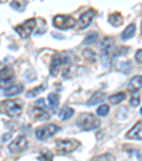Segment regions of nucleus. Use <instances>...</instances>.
Returning a JSON list of instances; mask_svg holds the SVG:
<instances>
[{
	"label": "nucleus",
	"mask_w": 142,
	"mask_h": 161,
	"mask_svg": "<svg viewBox=\"0 0 142 161\" xmlns=\"http://www.w3.org/2000/svg\"><path fill=\"white\" fill-rule=\"evenodd\" d=\"M21 110H23V104L20 100H13V98H7L0 103V113L7 117H17L20 116Z\"/></svg>",
	"instance_id": "f257e3e1"
},
{
	"label": "nucleus",
	"mask_w": 142,
	"mask_h": 161,
	"mask_svg": "<svg viewBox=\"0 0 142 161\" xmlns=\"http://www.w3.org/2000/svg\"><path fill=\"white\" fill-rule=\"evenodd\" d=\"M77 125L84 131L95 130L100 127V119H97L94 114H90V113H82L77 120Z\"/></svg>",
	"instance_id": "f03ea898"
},
{
	"label": "nucleus",
	"mask_w": 142,
	"mask_h": 161,
	"mask_svg": "<svg viewBox=\"0 0 142 161\" xmlns=\"http://www.w3.org/2000/svg\"><path fill=\"white\" fill-rule=\"evenodd\" d=\"M80 141L76 140V138H61L55 143V147H57V151L61 153V154H68V153H73L76 150L80 148Z\"/></svg>",
	"instance_id": "7ed1b4c3"
},
{
	"label": "nucleus",
	"mask_w": 142,
	"mask_h": 161,
	"mask_svg": "<svg viewBox=\"0 0 142 161\" xmlns=\"http://www.w3.org/2000/svg\"><path fill=\"white\" fill-rule=\"evenodd\" d=\"M114 44H115V40L112 37H104L103 39L101 53H103V61L105 67L109 66V60H111V56L114 53Z\"/></svg>",
	"instance_id": "20e7f679"
},
{
	"label": "nucleus",
	"mask_w": 142,
	"mask_h": 161,
	"mask_svg": "<svg viewBox=\"0 0 142 161\" xmlns=\"http://www.w3.org/2000/svg\"><path fill=\"white\" fill-rule=\"evenodd\" d=\"M53 23L57 29L60 30H68V29H73L77 25V20L73 16H67V14H58L54 16L53 19Z\"/></svg>",
	"instance_id": "39448f33"
},
{
	"label": "nucleus",
	"mask_w": 142,
	"mask_h": 161,
	"mask_svg": "<svg viewBox=\"0 0 142 161\" xmlns=\"http://www.w3.org/2000/svg\"><path fill=\"white\" fill-rule=\"evenodd\" d=\"M60 131V127L55 124H47V125H43V127H39L36 130V137L39 140L44 141V140H49L50 137H53L54 134H57Z\"/></svg>",
	"instance_id": "423d86ee"
},
{
	"label": "nucleus",
	"mask_w": 142,
	"mask_h": 161,
	"mask_svg": "<svg viewBox=\"0 0 142 161\" xmlns=\"http://www.w3.org/2000/svg\"><path fill=\"white\" fill-rule=\"evenodd\" d=\"M13 79H14V71L10 67H4L0 70V88L2 90H7V88L13 87Z\"/></svg>",
	"instance_id": "0eeeda50"
},
{
	"label": "nucleus",
	"mask_w": 142,
	"mask_h": 161,
	"mask_svg": "<svg viewBox=\"0 0 142 161\" xmlns=\"http://www.w3.org/2000/svg\"><path fill=\"white\" fill-rule=\"evenodd\" d=\"M36 23H37L36 19H29V20H26L23 25L16 26L14 30L17 31L21 37H24V39H26V37L31 36V33L34 31V29H36V26H37Z\"/></svg>",
	"instance_id": "6e6552de"
},
{
	"label": "nucleus",
	"mask_w": 142,
	"mask_h": 161,
	"mask_svg": "<svg viewBox=\"0 0 142 161\" xmlns=\"http://www.w3.org/2000/svg\"><path fill=\"white\" fill-rule=\"evenodd\" d=\"M26 147H27V138L24 136H18L9 144V151L12 154H16V153L23 151Z\"/></svg>",
	"instance_id": "1a4fd4ad"
},
{
	"label": "nucleus",
	"mask_w": 142,
	"mask_h": 161,
	"mask_svg": "<svg viewBox=\"0 0 142 161\" xmlns=\"http://www.w3.org/2000/svg\"><path fill=\"white\" fill-rule=\"evenodd\" d=\"M95 10L94 9H88L87 12H84L81 16H80V20H78V27L80 30H84V29H87L88 26L91 25V21L94 20V17H95Z\"/></svg>",
	"instance_id": "9d476101"
},
{
	"label": "nucleus",
	"mask_w": 142,
	"mask_h": 161,
	"mask_svg": "<svg viewBox=\"0 0 142 161\" xmlns=\"http://www.w3.org/2000/svg\"><path fill=\"white\" fill-rule=\"evenodd\" d=\"M30 116L33 117L34 120H37V121H43V120L50 119V114L45 111L44 107H37V106L30 110Z\"/></svg>",
	"instance_id": "9b49d317"
},
{
	"label": "nucleus",
	"mask_w": 142,
	"mask_h": 161,
	"mask_svg": "<svg viewBox=\"0 0 142 161\" xmlns=\"http://www.w3.org/2000/svg\"><path fill=\"white\" fill-rule=\"evenodd\" d=\"M61 64H64L61 54H54L53 56L51 63H50V74H51V76H57V73L60 71Z\"/></svg>",
	"instance_id": "f8f14e48"
},
{
	"label": "nucleus",
	"mask_w": 142,
	"mask_h": 161,
	"mask_svg": "<svg viewBox=\"0 0 142 161\" xmlns=\"http://www.w3.org/2000/svg\"><path fill=\"white\" fill-rule=\"evenodd\" d=\"M127 138H131V140H142V121L136 123V124L128 131Z\"/></svg>",
	"instance_id": "ddd939ff"
},
{
	"label": "nucleus",
	"mask_w": 142,
	"mask_h": 161,
	"mask_svg": "<svg viewBox=\"0 0 142 161\" xmlns=\"http://www.w3.org/2000/svg\"><path fill=\"white\" fill-rule=\"evenodd\" d=\"M58 101H60V98H58V96L55 94V93H50L49 97H47V103H49V107L51 111H57V107H58Z\"/></svg>",
	"instance_id": "4468645a"
},
{
	"label": "nucleus",
	"mask_w": 142,
	"mask_h": 161,
	"mask_svg": "<svg viewBox=\"0 0 142 161\" xmlns=\"http://www.w3.org/2000/svg\"><path fill=\"white\" fill-rule=\"evenodd\" d=\"M104 98H105V94H104V93H101V91H97V93H94L92 97L88 100L87 106H95V104H101L104 101Z\"/></svg>",
	"instance_id": "2eb2a0df"
},
{
	"label": "nucleus",
	"mask_w": 142,
	"mask_h": 161,
	"mask_svg": "<svg viewBox=\"0 0 142 161\" xmlns=\"http://www.w3.org/2000/svg\"><path fill=\"white\" fill-rule=\"evenodd\" d=\"M23 91V86L21 84H17V86H13V87L7 88V90H4L3 94L6 96V97H13V96H17L18 93H21Z\"/></svg>",
	"instance_id": "dca6fc26"
},
{
	"label": "nucleus",
	"mask_w": 142,
	"mask_h": 161,
	"mask_svg": "<svg viewBox=\"0 0 142 161\" xmlns=\"http://www.w3.org/2000/svg\"><path fill=\"white\" fill-rule=\"evenodd\" d=\"M134 34H135V25H128L127 27H125V30L122 31L121 39L122 40H129V39L134 37Z\"/></svg>",
	"instance_id": "f3484780"
},
{
	"label": "nucleus",
	"mask_w": 142,
	"mask_h": 161,
	"mask_svg": "<svg viewBox=\"0 0 142 161\" xmlns=\"http://www.w3.org/2000/svg\"><path fill=\"white\" fill-rule=\"evenodd\" d=\"M60 119L61 120H68V119H71V117L74 116V110L71 108V107H68V106H66V107H63L61 108V111H60Z\"/></svg>",
	"instance_id": "a211bd4d"
},
{
	"label": "nucleus",
	"mask_w": 142,
	"mask_h": 161,
	"mask_svg": "<svg viewBox=\"0 0 142 161\" xmlns=\"http://www.w3.org/2000/svg\"><path fill=\"white\" fill-rule=\"evenodd\" d=\"M10 6L14 10H17V12H23L26 9V6H27V2L26 0H12Z\"/></svg>",
	"instance_id": "6ab92c4d"
},
{
	"label": "nucleus",
	"mask_w": 142,
	"mask_h": 161,
	"mask_svg": "<svg viewBox=\"0 0 142 161\" xmlns=\"http://www.w3.org/2000/svg\"><path fill=\"white\" fill-rule=\"evenodd\" d=\"M142 87V76H135L131 79L129 81V88H132V90H139V88Z\"/></svg>",
	"instance_id": "aec40b11"
},
{
	"label": "nucleus",
	"mask_w": 142,
	"mask_h": 161,
	"mask_svg": "<svg viewBox=\"0 0 142 161\" xmlns=\"http://www.w3.org/2000/svg\"><path fill=\"white\" fill-rule=\"evenodd\" d=\"M108 21L112 26H119V25H122V16L118 12H115L108 17Z\"/></svg>",
	"instance_id": "412c9836"
},
{
	"label": "nucleus",
	"mask_w": 142,
	"mask_h": 161,
	"mask_svg": "<svg viewBox=\"0 0 142 161\" xmlns=\"http://www.w3.org/2000/svg\"><path fill=\"white\" fill-rule=\"evenodd\" d=\"M125 98H127V93H117V94H112L111 97H109V101H111L112 104H119V103H122Z\"/></svg>",
	"instance_id": "4be33fe9"
},
{
	"label": "nucleus",
	"mask_w": 142,
	"mask_h": 161,
	"mask_svg": "<svg viewBox=\"0 0 142 161\" xmlns=\"http://www.w3.org/2000/svg\"><path fill=\"white\" fill-rule=\"evenodd\" d=\"M91 161H115L114 155L109 154V153H105V154H101V155H95Z\"/></svg>",
	"instance_id": "5701e85b"
},
{
	"label": "nucleus",
	"mask_w": 142,
	"mask_h": 161,
	"mask_svg": "<svg viewBox=\"0 0 142 161\" xmlns=\"http://www.w3.org/2000/svg\"><path fill=\"white\" fill-rule=\"evenodd\" d=\"M39 160L40 161H53V154L49 150H43L39 154Z\"/></svg>",
	"instance_id": "b1692460"
},
{
	"label": "nucleus",
	"mask_w": 142,
	"mask_h": 161,
	"mask_svg": "<svg viewBox=\"0 0 142 161\" xmlns=\"http://www.w3.org/2000/svg\"><path fill=\"white\" fill-rule=\"evenodd\" d=\"M82 56H84V57L87 58L88 61H91V63H94V61H95V58H97L95 53H94L91 49H84V52H82Z\"/></svg>",
	"instance_id": "393cba45"
},
{
	"label": "nucleus",
	"mask_w": 142,
	"mask_h": 161,
	"mask_svg": "<svg viewBox=\"0 0 142 161\" xmlns=\"http://www.w3.org/2000/svg\"><path fill=\"white\" fill-rule=\"evenodd\" d=\"M97 39H98V34L95 33V31H92V33H90V34H88V36L84 39V44H85V46L92 44V43L97 42Z\"/></svg>",
	"instance_id": "a878e982"
},
{
	"label": "nucleus",
	"mask_w": 142,
	"mask_h": 161,
	"mask_svg": "<svg viewBox=\"0 0 142 161\" xmlns=\"http://www.w3.org/2000/svg\"><path fill=\"white\" fill-rule=\"evenodd\" d=\"M108 113H109V106H108V104H101V106L97 108V114H98L100 117L107 116Z\"/></svg>",
	"instance_id": "bb28decb"
},
{
	"label": "nucleus",
	"mask_w": 142,
	"mask_h": 161,
	"mask_svg": "<svg viewBox=\"0 0 142 161\" xmlns=\"http://www.w3.org/2000/svg\"><path fill=\"white\" fill-rule=\"evenodd\" d=\"M44 88H45L44 86H40V87H37V88H33V90H30V91L27 93V97H34V96H37L40 91H43Z\"/></svg>",
	"instance_id": "cd10ccee"
},
{
	"label": "nucleus",
	"mask_w": 142,
	"mask_h": 161,
	"mask_svg": "<svg viewBox=\"0 0 142 161\" xmlns=\"http://www.w3.org/2000/svg\"><path fill=\"white\" fill-rule=\"evenodd\" d=\"M139 101H141V98H139V96L135 93V94H134V97L131 98V106H132V107H136V106L139 104Z\"/></svg>",
	"instance_id": "c85d7f7f"
},
{
	"label": "nucleus",
	"mask_w": 142,
	"mask_h": 161,
	"mask_svg": "<svg viewBox=\"0 0 142 161\" xmlns=\"http://www.w3.org/2000/svg\"><path fill=\"white\" fill-rule=\"evenodd\" d=\"M135 60H136V63L142 64V49H139L138 52L135 53Z\"/></svg>",
	"instance_id": "c756f323"
},
{
	"label": "nucleus",
	"mask_w": 142,
	"mask_h": 161,
	"mask_svg": "<svg viewBox=\"0 0 142 161\" xmlns=\"http://www.w3.org/2000/svg\"><path fill=\"white\" fill-rule=\"evenodd\" d=\"M44 103H45V100L40 98V100H37V101H36V106H37V107H44Z\"/></svg>",
	"instance_id": "7c9ffc66"
},
{
	"label": "nucleus",
	"mask_w": 142,
	"mask_h": 161,
	"mask_svg": "<svg viewBox=\"0 0 142 161\" xmlns=\"http://www.w3.org/2000/svg\"><path fill=\"white\" fill-rule=\"evenodd\" d=\"M10 137H12V134H9V133L4 134V136H3V141H7V140L10 138Z\"/></svg>",
	"instance_id": "2f4dec72"
},
{
	"label": "nucleus",
	"mask_w": 142,
	"mask_h": 161,
	"mask_svg": "<svg viewBox=\"0 0 142 161\" xmlns=\"http://www.w3.org/2000/svg\"><path fill=\"white\" fill-rule=\"evenodd\" d=\"M141 114H142V108H141Z\"/></svg>",
	"instance_id": "473e14b6"
},
{
	"label": "nucleus",
	"mask_w": 142,
	"mask_h": 161,
	"mask_svg": "<svg viewBox=\"0 0 142 161\" xmlns=\"http://www.w3.org/2000/svg\"><path fill=\"white\" fill-rule=\"evenodd\" d=\"M141 31H142V29H141Z\"/></svg>",
	"instance_id": "72a5a7b5"
}]
</instances>
